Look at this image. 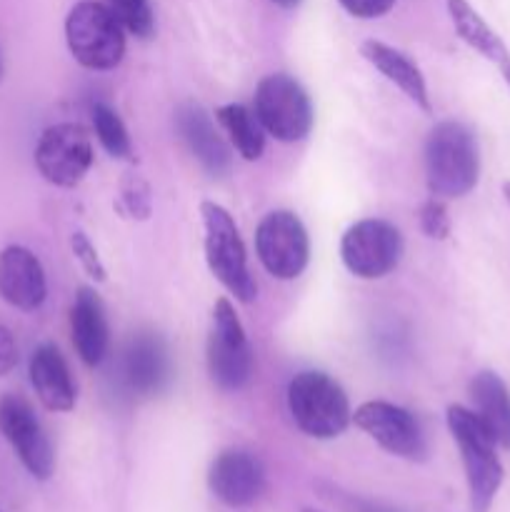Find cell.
<instances>
[{"mask_svg": "<svg viewBox=\"0 0 510 512\" xmlns=\"http://www.w3.org/2000/svg\"><path fill=\"white\" fill-rule=\"evenodd\" d=\"M403 248V235L393 223L365 218L345 230L340 240V258L355 278L378 280L398 268Z\"/></svg>", "mask_w": 510, "mask_h": 512, "instance_id": "obj_8", "label": "cell"}, {"mask_svg": "<svg viewBox=\"0 0 510 512\" xmlns=\"http://www.w3.org/2000/svg\"><path fill=\"white\" fill-rule=\"evenodd\" d=\"M448 13L455 25V33L460 35L463 43H468L470 48L478 50L480 55L493 60L500 70L508 68L510 65L508 48H505L503 40H500L498 35H495V30L480 18L478 10H475L468 0H448Z\"/></svg>", "mask_w": 510, "mask_h": 512, "instance_id": "obj_21", "label": "cell"}, {"mask_svg": "<svg viewBox=\"0 0 510 512\" xmlns=\"http://www.w3.org/2000/svg\"><path fill=\"white\" fill-rule=\"evenodd\" d=\"M173 378L168 343L153 330L135 333L128 340L120 360V380L135 398H153L163 393Z\"/></svg>", "mask_w": 510, "mask_h": 512, "instance_id": "obj_13", "label": "cell"}, {"mask_svg": "<svg viewBox=\"0 0 510 512\" xmlns=\"http://www.w3.org/2000/svg\"><path fill=\"white\" fill-rule=\"evenodd\" d=\"M303 512H320V510H303Z\"/></svg>", "mask_w": 510, "mask_h": 512, "instance_id": "obj_34", "label": "cell"}, {"mask_svg": "<svg viewBox=\"0 0 510 512\" xmlns=\"http://www.w3.org/2000/svg\"><path fill=\"white\" fill-rule=\"evenodd\" d=\"M0 433L35 480H48L53 475V445L28 400L20 395L0 398Z\"/></svg>", "mask_w": 510, "mask_h": 512, "instance_id": "obj_12", "label": "cell"}, {"mask_svg": "<svg viewBox=\"0 0 510 512\" xmlns=\"http://www.w3.org/2000/svg\"><path fill=\"white\" fill-rule=\"evenodd\" d=\"M445 420H448V430L458 445L460 458H463L473 510L488 512L500 485H503L498 443L475 410L463 408V405H450Z\"/></svg>", "mask_w": 510, "mask_h": 512, "instance_id": "obj_2", "label": "cell"}, {"mask_svg": "<svg viewBox=\"0 0 510 512\" xmlns=\"http://www.w3.org/2000/svg\"><path fill=\"white\" fill-rule=\"evenodd\" d=\"M18 365V343L10 328L0 325V378Z\"/></svg>", "mask_w": 510, "mask_h": 512, "instance_id": "obj_29", "label": "cell"}, {"mask_svg": "<svg viewBox=\"0 0 510 512\" xmlns=\"http://www.w3.org/2000/svg\"><path fill=\"white\" fill-rule=\"evenodd\" d=\"M175 128H178L185 148L190 150V155L198 160L205 173L213 175V178H223L230 173V165H233L230 145L225 143L220 130L215 128L213 118L200 105H180L178 113H175Z\"/></svg>", "mask_w": 510, "mask_h": 512, "instance_id": "obj_16", "label": "cell"}, {"mask_svg": "<svg viewBox=\"0 0 510 512\" xmlns=\"http://www.w3.org/2000/svg\"><path fill=\"white\" fill-rule=\"evenodd\" d=\"M353 423L395 458L420 463L428 455V443L418 418L400 405L388 400H368L353 413Z\"/></svg>", "mask_w": 510, "mask_h": 512, "instance_id": "obj_11", "label": "cell"}, {"mask_svg": "<svg viewBox=\"0 0 510 512\" xmlns=\"http://www.w3.org/2000/svg\"><path fill=\"white\" fill-rule=\"evenodd\" d=\"M93 165V143L80 123H58L43 130L35 145V168L55 188H75Z\"/></svg>", "mask_w": 510, "mask_h": 512, "instance_id": "obj_10", "label": "cell"}, {"mask_svg": "<svg viewBox=\"0 0 510 512\" xmlns=\"http://www.w3.org/2000/svg\"><path fill=\"white\" fill-rule=\"evenodd\" d=\"M0 298L23 313L38 310L48 298L43 265L23 245H8L0 253Z\"/></svg>", "mask_w": 510, "mask_h": 512, "instance_id": "obj_15", "label": "cell"}, {"mask_svg": "<svg viewBox=\"0 0 510 512\" xmlns=\"http://www.w3.org/2000/svg\"><path fill=\"white\" fill-rule=\"evenodd\" d=\"M420 228H423V233L433 240L448 238L450 215H448V208H445V200L433 198V195L425 200L423 208H420Z\"/></svg>", "mask_w": 510, "mask_h": 512, "instance_id": "obj_27", "label": "cell"}, {"mask_svg": "<svg viewBox=\"0 0 510 512\" xmlns=\"http://www.w3.org/2000/svg\"><path fill=\"white\" fill-rule=\"evenodd\" d=\"M215 123L220 125L225 135H228L230 145L235 148V153L243 160L253 163L260 160L265 153V130L260 125L258 115L243 103H228L220 105L215 110Z\"/></svg>", "mask_w": 510, "mask_h": 512, "instance_id": "obj_22", "label": "cell"}, {"mask_svg": "<svg viewBox=\"0 0 510 512\" xmlns=\"http://www.w3.org/2000/svg\"><path fill=\"white\" fill-rule=\"evenodd\" d=\"M105 5L130 35L140 40L153 38L155 15L150 0H105Z\"/></svg>", "mask_w": 510, "mask_h": 512, "instance_id": "obj_24", "label": "cell"}, {"mask_svg": "<svg viewBox=\"0 0 510 512\" xmlns=\"http://www.w3.org/2000/svg\"><path fill=\"white\" fill-rule=\"evenodd\" d=\"M30 385L50 413H70L75 408V383L63 353L53 343H43L30 355Z\"/></svg>", "mask_w": 510, "mask_h": 512, "instance_id": "obj_18", "label": "cell"}, {"mask_svg": "<svg viewBox=\"0 0 510 512\" xmlns=\"http://www.w3.org/2000/svg\"><path fill=\"white\" fill-rule=\"evenodd\" d=\"M470 398L475 403V413L490 430L495 443L510 450V393L500 375H495L493 370H480L470 380Z\"/></svg>", "mask_w": 510, "mask_h": 512, "instance_id": "obj_20", "label": "cell"}, {"mask_svg": "<svg viewBox=\"0 0 510 512\" xmlns=\"http://www.w3.org/2000/svg\"><path fill=\"white\" fill-rule=\"evenodd\" d=\"M368 512H393V510H380V508H375V505H370Z\"/></svg>", "mask_w": 510, "mask_h": 512, "instance_id": "obj_33", "label": "cell"}, {"mask_svg": "<svg viewBox=\"0 0 510 512\" xmlns=\"http://www.w3.org/2000/svg\"><path fill=\"white\" fill-rule=\"evenodd\" d=\"M288 410L308 438L333 440L353 423L343 385L320 370H303L288 383Z\"/></svg>", "mask_w": 510, "mask_h": 512, "instance_id": "obj_3", "label": "cell"}, {"mask_svg": "<svg viewBox=\"0 0 510 512\" xmlns=\"http://www.w3.org/2000/svg\"><path fill=\"white\" fill-rule=\"evenodd\" d=\"M208 485L228 508H248L263 495L265 470L253 453L225 450L210 465Z\"/></svg>", "mask_w": 510, "mask_h": 512, "instance_id": "obj_14", "label": "cell"}, {"mask_svg": "<svg viewBox=\"0 0 510 512\" xmlns=\"http://www.w3.org/2000/svg\"><path fill=\"white\" fill-rule=\"evenodd\" d=\"M70 335L78 358L88 368H98L108 355L110 330L100 295L93 288H78L70 308Z\"/></svg>", "mask_w": 510, "mask_h": 512, "instance_id": "obj_17", "label": "cell"}, {"mask_svg": "<svg viewBox=\"0 0 510 512\" xmlns=\"http://www.w3.org/2000/svg\"><path fill=\"white\" fill-rule=\"evenodd\" d=\"M70 248H73V255L78 258V263L83 265L85 275H90L95 283H105V278H108V270H105L98 250H95V245L90 243V238L83 233V230H75V233L70 235Z\"/></svg>", "mask_w": 510, "mask_h": 512, "instance_id": "obj_26", "label": "cell"}, {"mask_svg": "<svg viewBox=\"0 0 510 512\" xmlns=\"http://www.w3.org/2000/svg\"><path fill=\"white\" fill-rule=\"evenodd\" d=\"M480 178V150L473 130L458 120H443L425 140V183L433 198L468 195Z\"/></svg>", "mask_w": 510, "mask_h": 512, "instance_id": "obj_1", "label": "cell"}, {"mask_svg": "<svg viewBox=\"0 0 510 512\" xmlns=\"http://www.w3.org/2000/svg\"><path fill=\"white\" fill-rule=\"evenodd\" d=\"M253 113L280 143H298L313 130V103L303 85L288 73L265 75L253 95Z\"/></svg>", "mask_w": 510, "mask_h": 512, "instance_id": "obj_6", "label": "cell"}, {"mask_svg": "<svg viewBox=\"0 0 510 512\" xmlns=\"http://www.w3.org/2000/svg\"><path fill=\"white\" fill-rule=\"evenodd\" d=\"M205 228V263H208L213 278L240 303H253L258 295L253 275L248 268V253H245L243 238L235 225L233 215L223 205L205 200L200 205Z\"/></svg>", "mask_w": 510, "mask_h": 512, "instance_id": "obj_4", "label": "cell"}, {"mask_svg": "<svg viewBox=\"0 0 510 512\" xmlns=\"http://www.w3.org/2000/svg\"><path fill=\"white\" fill-rule=\"evenodd\" d=\"M208 373L220 390L238 393L250 383L255 370V355L248 343L235 305L218 298L213 305V330L208 338Z\"/></svg>", "mask_w": 510, "mask_h": 512, "instance_id": "obj_7", "label": "cell"}, {"mask_svg": "<svg viewBox=\"0 0 510 512\" xmlns=\"http://www.w3.org/2000/svg\"><path fill=\"white\" fill-rule=\"evenodd\" d=\"M270 3H275L278 8H283V10H293V8H298L300 0H270Z\"/></svg>", "mask_w": 510, "mask_h": 512, "instance_id": "obj_30", "label": "cell"}, {"mask_svg": "<svg viewBox=\"0 0 510 512\" xmlns=\"http://www.w3.org/2000/svg\"><path fill=\"white\" fill-rule=\"evenodd\" d=\"M338 3L343 5L353 18L373 20V18H380V15L390 13L395 0H338Z\"/></svg>", "mask_w": 510, "mask_h": 512, "instance_id": "obj_28", "label": "cell"}, {"mask_svg": "<svg viewBox=\"0 0 510 512\" xmlns=\"http://www.w3.org/2000/svg\"><path fill=\"white\" fill-rule=\"evenodd\" d=\"M90 115H93L95 138L100 140L105 153L113 155V158L118 160L133 158V143H130L128 128H125V123L120 120V115L105 103H95L93 108H90Z\"/></svg>", "mask_w": 510, "mask_h": 512, "instance_id": "obj_23", "label": "cell"}, {"mask_svg": "<svg viewBox=\"0 0 510 512\" xmlns=\"http://www.w3.org/2000/svg\"><path fill=\"white\" fill-rule=\"evenodd\" d=\"M260 265L278 280H295L310 260V238L303 220L290 210H273L255 230Z\"/></svg>", "mask_w": 510, "mask_h": 512, "instance_id": "obj_9", "label": "cell"}, {"mask_svg": "<svg viewBox=\"0 0 510 512\" xmlns=\"http://www.w3.org/2000/svg\"><path fill=\"white\" fill-rule=\"evenodd\" d=\"M120 208L135 220H148L153 213V195H150L148 183L138 175L125 180L123 193H120Z\"/></svg>", "mask_w": 510, "mask_h": 512, "instance_id": "obj_25", "label": "cell"}, {"mask_svg": "<svg viewBox=\"0 0 510 512\" xmlns=\"http://www.w3.org/2000/svg\"><path fill=\"white\" fill-rule=\"evenodd\" d=\"M3 70H5V65H3V53H0V80H3Z\"/></svg>", "mask_w": 510, "mask_h": 512, "instance_id": "obj_32", "label": "cell"}, {"mask_svg": "<svg viewBox=\"0 0 510 512\" xmlns=\"http://www.w3.org/2000/svg\"><path fill=\"white\" fill-rule=\"evenodd\" d=\"M360 53H363V58L368 60L378 73H383L395 88L403 90L420 110H425V113L433 110L423 70H420L418 65H415V60L408 58L403 50L393 48V45L388 43H380V40H365V43L360 45Z\"/></svg>", "mask_w": 510, "mask_h": 512, "instance_id": "obj_19", "label": "cell"}, {"mask_svg": "<svg viewBox=\"0 0 510 512\" xmlns=\"http://www.w3.org/2000/svg\"><path fill=\"white\" fill-rule=\"evenodd\" d=\"M503 195H505V200H508V203H510V183L503 185Z\"/></svg>", "mask_w": 510, "mask_h": 512, "instance_id": "obj_31", "label": "cell"}, {"mask_svg": "<svg viewBox=\"0 0 510 512\" xmlns=\"http://www.w3.org/2000/svg\"><path fill=\"white\" fill-rule=\"evenodd\" d=\"M70 55L88 70H113L125 55V30L98 0H80L65 18Z\"/></svg>", "mask_w": 510, "mask_h": 512, "instance_id": "obj_5", "label": "cell"}]
</instances>
